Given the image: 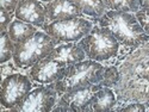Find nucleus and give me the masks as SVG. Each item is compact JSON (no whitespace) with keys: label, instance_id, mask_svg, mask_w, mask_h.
Listing matches in <instances>:
<instances>
[{"label":"nucleus","instance_id":"5701e85b","mask_svg":"<svg viewBox=\"0 0 149 112\" xmlns=\"http://www.w3.org/2000/svg\"><path fill=\"white\" fill-rule=\"evenodd\" d=\"M139 4L141 8L149 10V0H139Z\"/></svg>","mask_w":149,"mask_h":112},{"label":"nucleus","instance_id":"6ab92c4d","mask_svg":"<svg viewBox=\"0 0 149 112\" xmlns=\"http://www.w3.org/2000/svg\"><path fill=\"white\" fill-rule=\"evenodd\" d=\"M135 16H136V18H137L139 23L141 24V26L144 30V32L149 36V10L140 8L135 13Z\"/></svg>","mask_w":149,"mask_h":112},{"label":"nucleus","instance_id":"f03ea898","mask_svg":"<svg viewBox=\"0 0 149 112\" xmlns=\"http://www.w3.org/2000/svg\"><path fill=\"white\" fill-rule=\"evenodd\" d=\"M105 68L98 61L84 60L67 68L65 75L58 81L54 82L55 90L58 95L73 91L79 87L88 86L93 83H102L104 79Z\"/></svg>","mask_w":149,"mask_h":112},{"label":"nucleus","instance_id":"4468645a","mask_svg":"<svg viewBox=\"0 0 149 112\" xmlns=\"http://www.w3.org/2000/svg\"><path fill=\"white\" fill-rule=\"evenodd\" d=\"M7 32H8V36L12 41L15 43H19V42L25 41L32 35H35L37 32V29L32 24L25 23L20 19H16V20L11 22V24L8 25V29H7Z\"/></svg>","mask_w":149,"mask_h":112},{"label":"nucleus","instance_id":"2eb2a0df","mask_svg":"<svg viewBox=\"0 0 149 112\" xmlns=\"http://www.w3.org/2000/svg\"><path fill=\"white\" fill-rule=\"evenodd\" d=\"M81 13L92 18H100L107 11V6L104 0H72Z\"/></svg>","mask_w":149,"mask_h":112},{"label":"nucleus","instance_id":"0eeeda50","mask_svg":"<svg viewBox=\"0 0 149 112\" xmlns=\"http://www.w3.org/2000/svg\"><path fill=\"white\" fill-rule=\"evenodd\" d=\"M32 90V82L29 77L23 74H11L3 80L0 103L5 109H16Z\"/></svg>","mask_w":149,"mask_h":112},{"label":"nucleus","instance_id":"a211bd4d","mask_svg":"<svg viewBox=\"0 0 149 112\" xmlns=\"http://www.w3.org/2000/svg\"><path fill=\"white\" fill-rule=\"evenodd\" d=\"M118 80H119V73H118L117 68L106 67L105 68V73H104V79H103L100 85L103 87H111V86L116 85Z\"/></svg>","mask_w":149,"mask_h":112},{"label":"nucleus","instance_id":"9b49d317","mask_svg":"<svg viewBox=\"0 0 149 112\" xmlns=\"http://www.w3.org/2000/svg\"><path fill=\"white\" fill-rule=\"evenodd\" d=\"M45 11L49 22L82 17L81 11L72 0H53L45 5Z\"/></svg>","mask_w":149,"mask_h":112},{"label":"nucleus","instance_id":"aec40b11","mask_svg":"<svg viewBox=\"0 0 149 112\" xmlns=\"http://www.w3.org/2000/svg\"><path fill=\"white\" fill-rule=\"evenodd\" d=\"M0 20H1V31H7L8 25L12 22V13L0 7Z\"/></svg>","mask_w":149,"mask_h":112},{"label":"nucleus","instance_id":"20e7f679","mask_svg":"<svg viewBox=\"0 0 149 112\" xmlns=\"http://www.w3.org/2000/svg\"><path fill=\"white\" fill-rule=\"evenodd\" d=\"M80 47L90 60L98 62L110 60L117 56L119 42L106 28L93 26L92 30L79 41Z\"/></svg>","mask_w":149,"mask_h":112},{"label":"nucleus","instance_id":"f3484780","mask_svg":"<svg viewBox=\"0 0 149 112\" xmlns=\"http://www.w3.org/2000/svg\"><path fill=\"white\" fill-rule=\"evenodd\" d=\"M107 8L123 12H137L141 7L139 0H104Z\"/></svg>","mask_w":149,"mask_h":112},{"label":"nucleus","instance_id":"6e6552de","mask_svg":"<svg viewBox=\"0 0 149 112\" xmlns=\"http://www.w3.org/2000/svg\"><path fill=\"white\" fill-rule=\"evenodd\" d=\"M57 92L54 83L40 86L31 90L25 99L13 110V112H50L56 105Z\"/></svg>","mask_w":149,"mask_h":112},{"label":"nucleus","instance_id":"1a4fd4ad","mask_svg":"<svg viewBox=\"0 0 149 112\" xmlns=\"http://www.w3.org/2000/svg\"><path fill=\"white\" fill-rule=\"evenodd\" d=\"M67 68L68 66H66L65 63L50 56H47L31 67L29 77L35 82L49 85L63 78Z\"/></svg>","mask_w":149,"mask_h":112},{"label":"nucleus","instance_id":"412c9836","mask_svg":"<svg viewBox=\"0 0 149 112\" xmlns=\"http://www.w3.org/2000/svg\"><path fill=\"white\" fill-rule=\"evenodd\" d=\"M20 0H0V7L13 13Z\"/></svg>","mask_w":149,"mask_h":112},{"label":"nucleus","instance_id":"b1692460","mask_svg":"<svg viewBox=\"0 0 149 112\" xmlns=\"http://www.w3.org/2000/svg\"><path fill=\"white\" fill-rule=\"evenodd\" d=\"M40 1H44V3H50V1H53V0H40Z\"/></svg>","mask_w":149,"mask_h":112},{"label":"nucleus","instance_id":"4be33fe9","mask_svg":"<svg viewBox=\"0 0 149 112\" xmlns=\"http://www.w3.org/2000/svg\"><path fill=\"white\" fill-rule=\"evenodd\" d=\"M119 111H122V112H143V111H146V105H143V104H130L125 107L120 109Z\"/></svg>","mask_w":149,"mask_h":112},{"label":"nucleus","instance_id":"dca6fc26","mask_svg":"<svg viewBox=\"0 0 149 112\" xmlns=\"http://www.w3.org/2000/svg\"><path fill=\"white\" fill-rule=\"evenodd\" d=\"M0 63H5V62L13 58V51H15V42L10 38L7 31H1L0 36Z\"/></svg>","mask_w":149,"mask_h":112},{"label":"nucleus","instance_id":"f8f14e48","mask_svg":"<svg viewBox=\"0 0 149 112\" xmlns=\"http://www.w3.org/2000/svg\"><path fill=\"white\" fill-rule=\"evenodd\" d=\"M48 56H50L69 67L72 65H75L78 62L84 61L86 57V54L79 43L68 42V43L56 45L54 48V50Z\"/></svg>","mask_w":149,"mask_h":112},{"label":"nucleus","instance_id":"9d476101","mask_svg":"<svg viewBox=\"0 0 149 112\" xmlns=\"http://www.w3.org/2000/svg\"><path fill=\"white\" fill-rule=\"evenodd\" d=\"M15 16L17 19L32 24L36 28H43L48 20L45 6L41 4L40 0H20Z\"/></svg>","mask_w":149,"mask_h":112},{"label":"nucleus","instance_id":"ddd939ff","mask_svg":"<svg viewBox=\"0 0 149 112\" xmlns=\"http://www.w3.org/2000/svg\"><path fill=\"white\" fill-rule=\"evenodd\" d=\"M116 105V97L115 93L110 87H102L99 90L93 100L91 103V112H105V111H111Z\"/></svg>","mask_w":149,"mask_h":112},{"label":"nucleus","instance_id":"39448f33","mask_svg":"<svg viewBox=\"0 0 149 112\" xmlns=\"http://www.w3.org/2000/svg\"><path fill=\"white\" fill-rule=\"evenodd\" d=\"M93 28L92 22L84 17H74L62 20H55L45 24L44 32L55 38L58 43L79 42Z\"/></svg>","mask_w":149,"mask_h":112},{"label":"nucleus","instance_id":"7ed1b4c3","mask_svg":"<svg viewBox=\"0 0 149 112\" xmlns=\"http://www.w3.org/2000/svg\"><path fill=\"white\" fill-rule=\"evenodd\" d=\"M58 42L47 32L37 31L25 41L15 43L13 62L19 68L32 67L50 54Z\"/></svg>","mask_w":149,"mask_h":112},{"label":"nucleus","instance_id":"f257e3e1","mask_svg":"<svg viewBox=\"0 0 149 112\" xmlns=\"http://www.w3.org/2000/svg\"><path fill=\"white\" fill-rule=\"evenodd\" d=\"M97 22L99 26L109 29L117 41L125 47L137 48L149 40V36L131 12L110 10L100 18H97Z\"/></svg>","mask_w":149,"mask_h":112},{"label":"nucleus","instance_id":"423d86ee","mask_svg":"<svg viewBox=\"0 0 149 112\" xmlns=\"http://www.w3.org/2000/svg\"><path fill=\"white\" fill-rule=\"evenodd\" d=\"M100 83L79 87L60 95L54 112H91V103L95 93L102 88Z\"/></svg>","mask_w":149,"mask_h":112}]
</instances>
